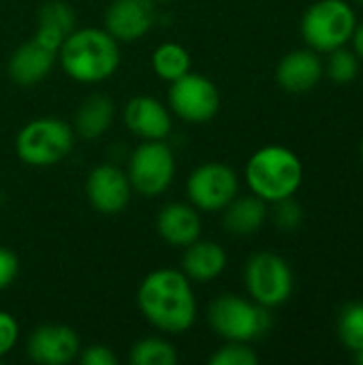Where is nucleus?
<instances>
[{
    "mask_svg": "<svg viewBox=\"0 0 363 365\" xmlns=\"http://www.w3.org/2000/svg\"><path fill=\"white\" fill-rule=\"evenodd\" d=\"M336 331L344 349L351 353L363 351V302H353L342 308Z\"/></svg>",
    "mask_w": 363,
    "mask_h": 365,
    "instance_id": "nucleus-24",
    "label": "nucleus"
},
{
    "mask_svg": "<svg viewBox=\"0 0 363 365\" xmlns=\"http://www.w3.org/2000/svg\"><path fill=\"white\" fill-rule=\"evenodd\" d=\"M274 222L280 231H295L302 220H304V210L297 201H293V197L289 199H282V201H276L274 203Z\"/></svg>",
    "mask_w": 363,
    "mask_h": 365,
    "instance_id": "nucleus-27",
    "label": "nucleus"
},
{
    "mask_svg": "<svg viewBox=\"0 0 363 365\" xmlns=\"http://www.w3.org/2000/svg\"><path fill=\"white\" fill-rule=\"evenodd\" d=\"M58 60L71 79L79 83H101L118 71L120 45L101 28L73 30L58 49Z\"/></svg>",
    "mask_w": 363,
    "mask_h": 365,
    "instance_id": "nucleus-2",
    "label": "nucleus"
},
{
    "mask_svg": "<svg viewBox=\"0 0 363 365\" xmlns=\"http://www.w3.org/2000/svg\"><path fill=\"white\" fill-rule=\"evenodd\" d=\"M259 355L248 346V342H229L220 346L212 357L210 365H257Z\"/></svg>",
    "mask_w": 363,
    "mask_h": 365,
    "instance_id": "nucleus-26",
    "label": "nucleus"
},
{
    "mask_svg": "<svg viewBox=\"0 0 363 365\" xmlns=\"http://www.w3.org/2000/svg\"><path fill=\"white\" fill-rule=\"evenodd\" d=\"M75 30V13L71 4L62 0H49L39 11V28L34 41L58 53L64 38Z\"/></svg>",
    "mask_w": 363,
    "mask_h": 365,
    "instance_id": "nucleus-19",
    "label": "nucleus"
},
{
    "mask_svg": "<svg viewBox=\"0 0 363 365\" xmlns=\"http://www.w3.org/2000/svg\"><path fill=\"white\" fill-rule=\"evenodd\" d=\"M244 280L252 302L263 308H278L287 304L293 293V272L276 252L252 255L246 263Z\"/></svg>",
    "mask_w": 363,
    "mask_h": 365,
    "instance_id": "nucleus-7",
    "label": "nucleus"
},
{
    "mask_svg": "<svg viewBox=\"0 0 363 365\" xmlns=\"http://www.w3.org/2000/svg\"><path fill=\"white\" fill-rule=\"evenodd\" d=\"M79 338L66 325H41L28 338V357L43 365L71 364L79 355Z\"/></svg>",
    "mask_w": 363,
    "mask_h": 365,
    "instance_id": "nucleus-12",
    "label": "nucleus"
},
{
    "mask_svg": "<svg viewBox=\"0 0 363 365\" xmlns=\"http://www.w3.org/2000/svg\"><path fill=\"white\" fill-rule=\"evenodd\" d=\"M267 220V205L257 195L250 197H235L223 216V227L229 235L248 237L255 235Z\"/></svg>",
    "mask_w": 363,
    "mask_h": 365,
    "instance_id": "nucleus-20",
    "label": "nucleus"
},
{
    "mask_svg": "<svg viewBox=\"0 0 363 365\" xmlns=\"http://www.w3.org/2000/svg\"><path fill=\"white\" fill-rule=\"evenodd\" d=\"M75 143L73 128L58 118H39L28 122L15 139L19 160L30 167H51L64 160Z\"/></svg>",
    "mask_w": 363,
    "mask_h": 365,
    "instance_id": "nucleus-5",
    "label": "nucleus"
},
{
    "mask_svg": "<svg viewBox=\"0 0 363 365\" xmlns=\"http://www.w3.org/2000/svg\"><path fill=\"white\" fill-rule=\"evenodd\" d=\"M17 338H19V325L15 317L0 310V359L15 349Z\"/></svg>",
    "mask_w": 363,
    "mask_h": 365,
    "instance_id": "nucleus-28",
    "label": "nucleus"
},
{
    "mask_svg": "<svg viewBox=\"0 0 363 365\" xmlns=\"http://www.w3.org/2000/svg\"><path fill=\"white\" fill-rule=\"evenodd\" d=\"M323 62L312 49L289 51L276 66V81L291 94H306L323 79Z\"/></svg>",
    "mask_w": 363,
    "mask_h": 365,
    "instance_id": "nucleus-14",
    "label": "nucleus"
},
{
    "mask_svg": "<svg viewBox=\"0 0 363 365\" xmlns=\"http://www.w3.org/2000/svg\"><path fill=\"white\" fill-rule=\"evenodd\" d=\"M152 68L165 81H175L190 71V53L178 43H163L152 53Z\"/></svg>",
    "mask_w": 363,
    "mask_h": 365,
    "instance_id": "nucleus-22",
    "label": "nucleus"
},
{
    "mask_svg": "<svg viewBox=\"0 0 363 365\" xmlns=\"http://www.w3.org/2000/svg\"><path fill=\"white\" fill-rule=\"evenodd\" d=\"M137 304L148 323L165 334H184L197 319L190 280L178 269L150 272L139 284Z\"/></svg>",
    "mask_w": 363,
    "mask_h": 365,
    "instance_id": "nucleus-1",
    "label": "nucleus"
},
{
    "mask_svg": "<svg viewBox=\"0 0 363 365\" xmlns=\"http://www.w3.org/2000/svg\"><path fill=\"white\" fill-rule=\"evenodd\" d=\"M208 321L227 342H252L272 325L267 308L233 293L220 295L210 304Z\"/></svg>",
    "mask_w": 363,
    "mask_h": 365,
    "instance_id": "nucleus-6",
    "label": "nucleus"
},
{
    "mask_svg": "<svg viewBox=\"0 0 363 365\" xmlns=\"http://www.w3.org/2000/svg\"><path fill=\"white\" fill-rule=\"evenodd\" d=\"M156 21L154 0H113L107 9V32L120 43L141 38Z\"/></svg>",
    "mask_w": 363,
    "mask_h": 365,
    "instance_id": "nucleus-13",
    "label": "nucleus"
},
{
    "mask_svg": "<svg viewBox=\"0 0 363 365\" xmlns=\"http://www.w3.org/2000/svg\"><path fill=\"white\" fill-rule=\"evenodd\" d=\"M111 122H113L111 98L103 94H94L79 105L77 115H75V130L83 139H96L109 130Z\"/></svg>",
    "mask_w": 363,
    "mask_h": 365,
    "instance_id": "nucleus-21",
    "label": "nucleus"
},
{
    "mask_svg": "<svg viewBox=\"0 0 363 365\" xmlns=\"http://www.w3.org/2000/svg\"><path fill=\"white\" fill-rule=\"evenodd\" d=\"M355 355V361L359 365H363V351H357V353H353Z\"/></svg>",
    "mask_w": 363,
    "mask_h": 365,
    "instance_id": "nucleus-32",
    "label": "nucleus"
},
{
    "mask_svg": "<svg viewBox=\"0 0 363 365\" xmlns=\"http://www.w3.org/2000/svg\"><path fill=\"white\" fill-rule=\"evenodd\" d=\"M351 43H353L355 56L359 58V62H363V21H357V26L353 30V36H351Z\"/></svg>",
    "mask_w": 363,
    "mask_h": 365,
    "instance_id": "nucleus-31",
    "label": "nucleus"
},
{
    "mask_svg": "<svg viewBox=\"0 0 363 365\" xmlns=\"http://www.w3.org/2000/svg\"><path fill=\"white\" fill-rule=\"evenodd\" d=\"M158 235L171 244L186 248L201 235V218L197 214V207L186 203H169L158 212L156 218Z\"/></svg>",
    "mask_w": 363,
    "mask_h": 365,
    "instance_id": "nucleus-17",
    "label": "nucleus"
},
{
    "mask_svg": "<svg viewBox=\"0 0 363 365\" xmlns=\"http://www.w3.org/2000/svg\"><path fill=\"white\" fill-rule=\"evenodd\" d=\"M58 53L43 47L39 41H28L19 45L9 58V77L17 86H34L43 81L56 64Z\"/></svg>",
    "mask_w": 363,
    "mask_h": 365,
    "instance_id": "nucleus-16",
    "label": "nucleus"
},
{
    "mask_svg": "<svg viewBox=\"0 0 363 365\" xmlns=\"http://www.w3.org/2000/svg\"><path fill=\"white\" fill-rule=\"evenodd\" d=\"M227 267V252L216 242H199L186 246L182 257V272L188 280L210 282L218 278Z\"/></svg>",
    "mask_w": 363,
    "mask_h": 365,
    "instance_id": "nucleus-18",
    "label": "nucleus"
},
{
    "mask_svg": "<svg viewBox=\"0 0 363 365\" xmlns=\"http://www.w3.org/2000/svg\"><path fill=\"white\" fill-rule=\"evenodd\" d=\"M133 365H173L178 364L175 346L163 338H143L131 349Z\"/></svg>",
    "mask_w": 363,
    "mask_h": 365,
    "instance_id": "nucleus-23",
    "label": "nucleus"
},
{
    "mask_svg": "<svg viewBox=\"0 0 363 365\" xmlns=\"http://www.w3.org/2000/svg\"><path fill=\"white\" fill-rule=\"evenodd\" d=\"M133 186L128 175L113 165H98L92 169L86 182V195L90 205L101 214H118L131 201Z\"/></svg>",
    "mask_w": 363,
    "mask_h": 365,
    "instance_id": "nucleus-11",
    "label": "nucleus"
},
{
    "mask_svg": "<svg viewBox=\"0 0 363 365\" xmlns=\"http://www.w3.org/2000/svg\"><path fill=\"white\" fill-rule=\"evenodd\" d=\"M79 361L81 365H116L118 357L113 355V351L109 346L103 344H92L88 349H79Z\"/></svg>",
    "mask_w": 363,
    "mask_h": 365,
    "instance_id": "nucleus-29",
    "label": "nucleus"
},
{
    "mask_svg": "<svg viewBox=\"0 0 363 365\" xmlns=\"http://www.w3.org/2000/svg\"><path fill=\"white\" fill-rule=\"evenodd\" d=\"M357 26L355 9L347 0H317L302 17V36L317 53H329L351 43Z\"/></svg>",
    "mask_w": 363,
    "mask_h": 365,
    "instance_id": "nucleus-4",
    "label": "nucleus"
},
{
    "mask_svg": "<svg viewBox=\"0 0 363 365\" xmlns=\"http://www.w3.org/2000/svg\"><path fill=\"white\" fill-rule=\"evenodd\" d=\"M17 274H19V259L9 248L0 246V291L11 287Z\"/></svg>",
    "mask_w": 363,
    "mask_h": 365,
    "instance_id": "nucleus-30",
    "label": "nucleus"
},
{
    "mask_svg": "<svg viewBox=\"0 0 363 365\" xmlns=\"http://www.w3.org/2000/svg\"><path fill=\"white\" fill-rule=\"evenodd\" d=\"M128 130L143 141H160L171 133L169 109L152 96H135L124 109Z\"/></svg>",
    "mask_w": 363,
    "mask_h": 365,
    "instance_id": "nucleus-15",
    "label": "nucleus"
},
{
    "mask_svg": "<svg viewBox=\"0 0 363 365\" xmlns=\"http://www.w3.org/2000/svg\"><path fill=\"white\" fill-rule=\"evenodd\" d=\"M160 2H169V0H160Z\"/></svg>",
    "mask_w": 363,
    "mask_h": 365,
    "instance_id": "nucleus-35",
    "label": "nucleus"
},
{
    "mask_svg": "<svg viewBox=\"0 0 363 365\" xmlns=\"http://www.w3.org/2000/svg\"><path fill=\"white\" fill-rule=\"evenodd\" d=\"M359 154H362V163H363V139H362V148H359Z\"/></svg>",
    "mask_w": 363,
    "mask_h": 365,
    "instance_id": "nucleus-33",
    "label": "nucleus"
},
{
    "mask_svg": "<svg viewBox=\"0 0 363 365\" xmlns=\"http://www.w3.org/2000/svg\"><path fill=\"white\" fill-rule=\"evenodd\" d=\"M237 173L225 163H205L197 167L186 182L190 205L203 212L225 210L237 197Z\"/></svg>",
    "mask_w": 363,
    "mask_h": 365,
    "instance_id": "nucleus-9",
    "label": "nucleus"
},
{
    "mask_svg": "<svg viewBox=\"0 0 363 365\" xmlns=\"http://www.w3.org/2000/svg\"><path fill=\"white\" fill-rule=\"evenodd\" d=\"M169 107L171 111L193 124L212 120L220 107V94L214 81L199 73H186L184 77L171 81L169 88Z\"/></svg>",
    "mask_w": 363,
    "mask_h": 365,
    "instance_id": "nucleus-10",
    "label": "nucleus"
},
{
    "mask_svg": "<svg viewBox=\"0 0 363 365\" xmlns=\"http://www.w3.org/2000/svg\"><path fill=\"white\" fill-rule=\"evenodd\" d=\"M323 73L334 81V83H351L359 75V58L355 51L347 47H338L327 53V62L323 64Z\"/></svg>",
    "mask_w": 363,
    "mask_h": 365,
    "instance_id": "nucleus-25",
    "label": "nucleus"
},
{
    "mask_svg": "<svg viewBox=\"0 0 363 365\" xmlns=\"http://www.w3.org/2000/svg\"><path fill=\"white\" fill-rule=\"evenodd\" d=\"M304 180V167L297 154L282 145L257 150L246 165V184L265 203L293 197Z\"/></svg>",
    "mask_w": 363,
    "mask_h": 365,
    "instance_id": "nucleus-3",
    "label": "nucleus"
},
{
    "mask_svg": "<svg viewBox=\"0 0 363 365\" xmlns=\"http://www.w3.org/2000/svg\"><path fill=\"white\" fill-rule=\"evenodd\" d=\"M355 2H357V4H362V6H363V0H355Z\"/></svg>",
    "mask_w": 363,
    "mask_h": 365,
    "instance_id": "nucleus-34",
    "label": "nucleus"
},
{
    "mask_svg": "<svg viewBox=\"0 0 363 365\" xmlns=\"http://www.w3.org/2000/svg\"><path fill=\"white\" fill-rule=\"evenodd\" d=\"M128 182L143 197L163 195L175 175V158L167 143L145 141L135 148L128 160Z\"/></svg>",
    "mask_w": 363,
    "mask_h": 365,
    "instance_id": "nucleus-8",
    "label": "nucleus"
}]
</instances>
